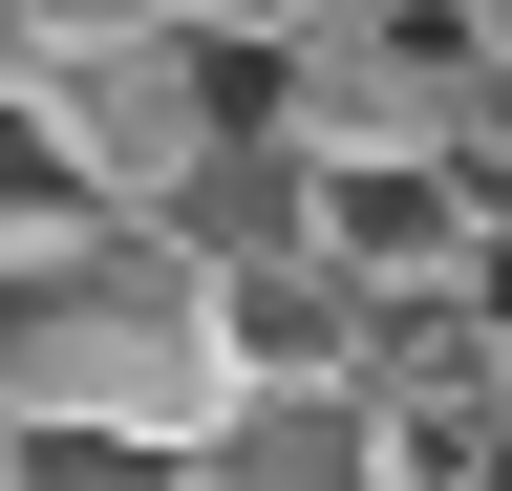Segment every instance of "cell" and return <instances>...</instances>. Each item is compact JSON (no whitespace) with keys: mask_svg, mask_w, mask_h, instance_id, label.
Instances as JSON below:
<instances>
[{"mask_svg":"<svg viewBox=\"0 0 512 491\" xmlns=\"http://www.w3.org/2000/svg\"><path fill=\"white\" fill-rule=\"evenodd\" d=\"M214 406H235L214 278H192L150 214H43V235H0V427H128V449H192Z\"/></svg>","mask_w":512,"mask_h":491,"instance_id":"cell-1","label":"cell"},{"mask_svg":"<svg viewBox=\"0 0 512 491\" xmlns=\"http://www.w3.org/2000/svg\"><path fill=\"white\" fill-rule=\"evenodd\" d=\"M0 86L43 107L64 214H171V171L256 129V65H235V43H192V22H128V43H86V65H0Z\"/></svg>","mask_w":512,"mask_h":491,"instance_id":"cell-2","label":"cell"},{"mask_svg":"<svg viewBox=\"0 0 512 491\" xmlns=\"http://www.w3.org/2000/svg\"><path fill=\"white\" fill-rule=\"evenodd\" d=\"M171 491H384V449H363L342 385H235V406L171 449Z\"/></svg>","mask_w":512,"mask_h":491,"instance_id":"cell-3","label":"cell"},{"mask_svg":"<svg viewBox=\"0 0 512 491\" xmlns=\"http://www.w3.org/2000/svg\"><path fill=\"white\" fill-rule=\"evenodd\" d=\"M214 363L235 385H342L363 363V278L342 257H235L214 278Z\"/></svg>","mask_w":512,"mask_h":491,"instance_id":"cell-4","label":"cell"},{"mask_svg":"<svg viewBox=\"0 0 512 491\" xmlns=\"http://www.w3.org/2000/svg\"><path fill=\"white\" fill-rule=\"evenodd\" d=\"M299 257H342L363 299H448L470 193H448V171H320V235H299Z\"/></svg>","mask_w":512,"mask_h":491,"instance_id":"cell-5","label":"cell"},{"mask_svg":"<svg viewBox=\"0 0 512 491\" xmlns=\"http://www.w3.org/2000/svg\"><path fill=\"white\" fill-rule=\"evenodd\" d=\"M150 235H171L192 278H235V257H299V235H320V171H299L278 129H235V150H192V171H171V214H150Z\"/></svg>","mask_w":512,"mask_h":491,"instance_id":"cell-6","label":"cell"},{"mask_svg":"<svg viewBox=\"0 0 512 491\" xmlns=\"http://www.w3.org/2000/svg\"><path fill=\"white\" fill-rule=\"evenodd\" d=\"M43 214H64V171H43V107L0 86V235H43Z\"/></svg>","mask_w":512,"mask_h":491,"instance_id":"cell-7","label":"cell"},{"mask_svg":"<svg viewBox=\"0 0 512 491\" xmlns=\"http://www.w3.org/2000/svg\"><path fill=\"white\" fill-rule=\"evenodd\" d=\"M470 43H491V65H512V0H470Z\"/></svg>","mask_w":512,"mask_h":491,"instance_id":"cell-8","label":"cell"}]
</instances>
